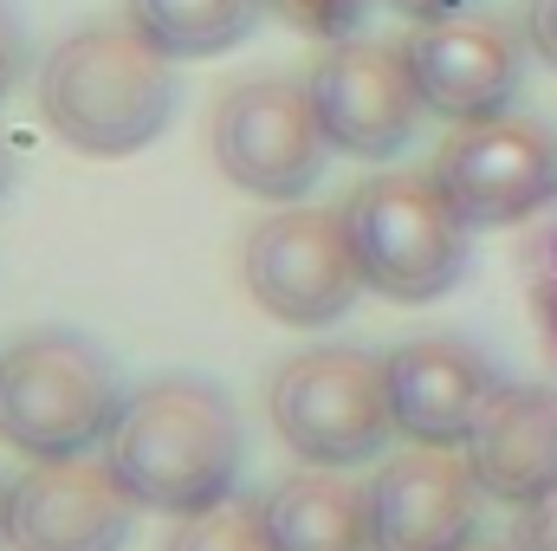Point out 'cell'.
Listing matches in <instances>:
<instances>
[{
	"label": "cell",
	"instance_id": "obj_19",
	"mask_svg": "<svg viewBox=\"0 0 557 551\" xmlns=\"http://www.w3.org/2000/svg\"><path fill=\"white\" fill-rule=\"evenodd\" d=\"M532 311H539V325H545V338L557 351V221L545 228V241L532 247Z\"/></svg>",
	"mask_w": 557,
	"mask_h": 551
},
{
	"label": "cell",
	"instance_id": "obj_14",
	"mask_svg": "<svg viewBox=\"0 0 557 551\" xmlns=\"http://www.w3.org/2000/svg\"><path fill=\"white\" fill-rule=\"evenodd\" d=\"M467 467L486 500L499 506H532L557 487V390L539 383H506L480 428L467 434Z\"/></svg>",
	"mask_w": 557,
	"mask_h": 551
},
{
	"label": "cell",
	"instance_id": "obj_6",
	"mask_svg": "<svg viewBox=\"0 0 557 551\" xmlns=\"http://www.w3.org/2000/svg\"><path fill=\"white\" fill-rule=\"evenodd\" d=\"M240 285L267 318L292 325V331L337 325L363 292V267H357L344 208L331 215L311 201H285L278 215H267L240 247Z\"/></svg>",
	"mask_w": 557,
	"mask_h": 551
},
{
	"label": "cell",
	"instance_id": "obj_2",
	"mask_svg": "<svg viewBox=\"0 0 557 551\" xmlns=\"http://www.w3.org/2000/svg\"><path fill=\"white\" fill-rule=\"evenodd\" d=\"M175 59L137 26H78L39 65V118L78 156H137L175 118Z\"/></svg>",
	"mask_w": 557,
	"mask_h": 551
},
{
	"label": "cell",
	"instance_id": "obj_8",
	"mask_svg": "<svg viewBox=\"0 0 557 551\" xmlns=\"http://www.w3.org/2000/svg\"><path fill=\"white\" fill-rule=\"evenodd\" d=\"M305 91H311L318 124H324V143L337 156H357V162L403 156L421 131V111H428L409 52L389 39H363V33L324 46Z\"/></svg>",
	"mask_w": 557,
	"mask_h": 551
},
{
	"label": "cell",
	"instance_id": "obj_12",
	"mask_svg": "<svg viewBox=\"0 0 557 551\" xmlns=\"http://www.w3.org/2000/svg\"><path fill=\"white\" fill-rule=\"evenodd\" d=\"M376 551H467L480 539V480L454 448L383 454L370 474Z\"/></svg>",
	"mask_w": 557,
	"mask_h": 551
},
{
	"label": "cell",
	"instance_id": "obj_26",
	"mask_svg": "<svg viewBox=\"0 0 557 551\" xmlns=\"http://www.w3.org/2000/svg\"><path fill=\"white\" fill-rule=\"evenodd\" d=\"M467 551H512V546H493V539H473Z\"/></svg>",
	"mask_w": 557,
	"mask_h": 551
},
{
	"label": "cell",
	"instance_id": "obj_20",
	"mask_svg": "<svg viewBox=\"0 0 557 551\" xmlns=\"http://www.w3.org/2000/svg\"><path fill=\"white\" fill-rule=\"evenodd\" d=\"M20 78H26V20L0 0V105L20 91Z\"/></svg>",
	"mask_w": 557,
	"mask_h": 551
},
{
	"label": "cell",
	"instance_id": "obj_25",
	"mask_svg": "<svg viewBox=\"0 0 557 551\" xmlns=\"http://www.w3.org/2000/svg\"><path fill=\"white\" fill-rule=\"evenodd\" d=\"M7 493H13V487L0 480V546H7Z\"/></svg>",
	"mask_w": 557,
	"mask_h": 551
},
{
	"label": "cell",
	"instance_id": "obj_15",
	"mask_svg": "<svg viewBox=\"0 0 557 551\" xmlns=\"http://www.w3.org/2000/svg\"><path fill=\"white\" fill-rule=\"evenodd\" d=\"M278 551H376L370 532V487L344 467H298L267 487L260 500Z\"/></svg>",
	"mask_w": 557,
	"mask_h": 551
},
{
	"label": "cell",
	"instance_id": "obj_5",
	"mask_svg": "<svg viewBox=\"0 0 557 551\" xmlns=\"http://www.w3.org/2000/svg\"><path fill=\"white\" fill-rule=\"evenodd\" d=\"M278 441L311 467H363L383 461L396 409H389V364L350 344H311L285 357L267 390Z\"/></svg>",
	"mask_w": 557,
	"mask_h": 551
},
{
	"label": "cell",
	"instance_id": "obj_13",
	"mask_svg": "<svg viewBox=\"0 0 557 551\" xmlns=\"http://www.w3.org/2000/svg\"><path fill=\"white\" fill-rule=\"evenodd\" d=\"M383 364H389L396 434H409L416 448H467L486 403L506 390L493 357L467 338H409Z\"/></svg>",
	"mask_w": 557,
	"mask_h": 551
},
{
	"label": "cell",
	"instance_id": "obj_11",
	"mask_svg": "<svg viewBox=\"0 0 557 551\" xmlns=\"http://www.w3.org/2000/svg\"><path fill=\"white\" fill-rule=\"evenodd\" d=\"M137 500L104 461H39L7 493V551H124Z\"/></svg>",
	"mask_w": 557,
	"mask_h": 551
},
{
	"label": "cell",
	"instance_id": "obj_21",
	"mask_svg": "<svg viewBox=\"0 0 557 551\" xmlns=\"http://www.w3.org/2000/svg\"><path fill=\"white\" fill-rule=\"evenodd\" d=\"M512 551H557V487H552V493H539L532 506H519Z\"/></svg>",
	"mask_w": 557,
	"mask_h": 551
},
{
	"label": "cell",
	"instance_id": "obj_18",
	"mask_svg": "<svg viewBox=\"0 0 557 551\" xmlns=\"http://www.w3.org/2000/svg\"><path fill=\"white\" fill-rule=\"evenodd\" d=\"M267 13H273V20H285L292 33H305V39L337 46V39H350V33L363 26L370 0H267Z\"/></svg>",
	"mask_w": 557,
	"mask_h": 551
},
{
	"label": "cell",
	"instance_id": "obj_24",
	"mask_svg": "<svg viewBox=\"0 0 557 551\" xmlns=\"http://www.w3.org/2000/svg\"><path fill=\"white\" fill-rule=\"evenodd\" d=\"M13 175H20V162H13V143L0 137V201H7V188H13Z\"/></svg>",
	"mask_w": 557,
	"mask_h": 551
},
{
	"label": "cell",
	"instance_id": "obj_22",
	"mask_svg": "<svg viewBox=\"0 0 557 551\" xmlns=\"http://www.w3.org/2000/svg\"><path fill=\"white\" fill-rule=\"evenodd\" d=\"M519 33H525V46L557 72V0H525V26Z\"/></svg>",
	"mask_w": 557,
	"mask_h": 551
},
{
	"label": "cell",
	"instance_id": "obj_16",
	"mask_svg": "<svg viewBox=\"0 0 557 551\" xmlns=\"http://www.w3.org/2000/svg\"><path fill=\"white\" fill-rule=\"evenodd\" d=\"M267 0H124V20L137 26L156 52L182 59H221L260 26Z\"/></svg>",
	"mask_w": 557,
	"mask_h": 551
},
{
	"label": "cell",
	"instance_id": "obj_3",
	"mask_svg": "<svg viewBox=\"0 0 557 551\" xmlns=\"http://www.w3.org/2000/svg\"><path fill=\"white\" fill-rule=\"evenodd\" d=\"M124 409L117 364L72 325H39L0 351V441L26 461H72L104 448Z\"/></svg>",
	"mask_w": 557,
	"mask_h": 551
},
{
	"label": "cell",
	"instance_id": "obj_10",
	"mask_svg": "<svg viewBox=\"0 0 557 551\" xmlns=\"http://www.w3.org/2000/svg\"><path fill=\"white\" fill-rule=\"evenodd\" d=\"M409 65H416V85L428 98L434 118L447 124H486V118H506V105L519 98L525 85V33H512L499 13H447V20H428L403 39Z\"/></svg>",
	"mask_w": 557,
	"mask_h": 551
},
{
	"label": "cell",
	"instance_id": "obj_23",
	"mask_svg": "<svg viewBox=\"0 0 557 551\" xmlns=\"http://www.w3.org/2000/svg\"><path fill=\"white\" fill-rule=\"evenodd\" d=\"M383 7H396L403 20H416V26H428V20H447V13H467L473 0H383Z\"/></svg>",
	"mask_w": 557,
	"mask_h": 551
},
{
	"label": "cell",
	"instance_id": "obj_1",
	"mask_svg": "<svg viewBox=\"0 0 557 551\" xmlns=\"http://www.w3.org/2000/svg\"><path fill=\"white\" fill-rule=\"evenodd\" d=\"M240 409L214 377H156L124 396L104 434V467L143 513H208L240 480Z\"/></svg>",
	"mask_w": 557,
	"mask_h": 551
},
{
	"label": "cell",
	"instance_id": "obj_17",
	"mask_svg": "<svg viewBox=\"0 0 557 551\" xmlns=\"http://www.w3.org/2000/svg\"><path fill=\"white\" fill-rule=\"evenodd\" d=\"M162 551H278V546L267 532V513L253 500H221L208 513L175 519V532H169Z\"/></svg>",
	"mask_w": 557,
	"mask_h": 551
},
{
	"label": "cell",
	"instance_id": "obj_9",
	"mask_svg": "<svg viewBox=\"0 0 557 551\" xmlns=\"http://www.w3.org/2000/svg\"><path fill=\"white\" fill-rule=\"evenodd\" d=\"M434 182L473 228H519L557 201V137L512 111L460 124L434 149Z\"/></svg>",
	"mask_w": 557,
	"mask_h": 551
},
{
	"label": "cell",
	"instance_id": "obj_7",
	"mask_svg": "<svg viewBox=\"0 0 557 551\" xmlns=\"http://www.w3.org/2000/svg\"><path fill=\"white\" fill-rule=\"evenodd\" d=\"M208 143H214L221 175L260 201H305L331 156L324 124L311 111V91L292 78H273V72L221 91Z\"/></svg>",
	"mask_w": 557,
	"mask_h": 551
},
{
	"label": "cell",
	"instance_id": "obj_4",
	"mask_svg": "<svg viewBox=\"0 0 557 551\" xmlns=\"http://www.w3.org/2000/svg\"><path fill=\"white\" fill-rule=\"evenodd\" d=\"M344 228L357 247L363 285L389 305H434L447 285H460L473 260V221L454 208V195L434 182V169H396L363 182L344 201Z\"/></svg>",
	"mask_w": 557,
	"mask_h": 551
}]
</instances>
